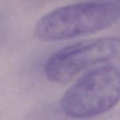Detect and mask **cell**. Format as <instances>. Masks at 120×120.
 Returning a JSON list of instances; mask_svg holds the SVG:
<instances>
[{
	"label": "cell",
	"instance_id": "obj_2",
	"mask_svg": "<svg viewBox=\"0 0 120 120\" xmlns=\"http://www.w3.org/2000/svg\"><path fill=\"white\" fill-rule=\"evenodd\" d=\"M120 100V69L114 65L98 67L86 73L60 99L67 116L89 119L112 109Z\"/></svg>",
	"mask_w": 120,
	"mask_h": 120
},
{
	"label": "cell",
	"instance_id": "obj_3",
	"mask_svg": "<svg viewBox=\"0 0 120 120\" xmlns=\"http://www.w3.org/2000/svg\"><path fill=\"white\" fill-rule=\"evenodd\" d=\"M120 62V39L102 37L65 46L47 61L44 73L50 82L65 83L92 66Z\"/></svg>",
	"mask_w": 120,
	"mask_h": 120
},
{
	"label": "cell",
	"instance_id": "obj_1",
	"mask_svg": "<svg viewBox=\"0 0 120 120\" xmlns=\"http://www.w3.org/2000/svg\"><path fill=\"white\" fill-rule=\"evenodd\" d=\"M120 7L109 2H87L60 7L38 20L34 35L42 41L70 40L101 31L117 22Z\"/></svg>",
	"mask_w": 120,
	"mask_h": 120
}]
</instances>
